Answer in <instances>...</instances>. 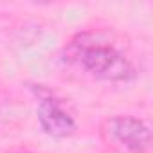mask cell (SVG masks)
I'll use <instances>...</instances> for the list:
<instances>
[{"mask_svg":"<svg viewBox=\"0 0 153 153\" xmlns=\"http://www.w3.org/2000/svg\"><path fill=\"white\" fill-rule=\"evenodd\" d=\"M70 51L72 58L96 78L108 81H126L133 76V67L128 58L112 45L79 36L78 42L72 43Z\"/></svg>","mask_w":153,"mask_h":153,"instance_id":"1","label":"cell"},{"mask_svg":"<svg viewBox=\"0 0 153 153\" xmlns=\"http://www.w3.org/2000/svg\"><path fill=\"white\" fill-rule=\"evenodd\" d=\"M103 139L123 153H144L151 146V130L131 115H115L103 123Z\"/></svg>","mask_w":153,"mask_h":153,"instance_id":"2","label":"cell"},{"mask_svg":"<svg viewBox=\"0 0 153 153\" xmlns=\"http://www.w3.org/2000/svg\"><path fill=\"white\" fill-rule=\"evenodd\" d=\"M38 121L45 133L52 137H67L74 133L76 121L74 117L56 101V99H43L38 106Z\"/></svg>","mask_w":153,"mask_h":153,"instance_id":"3","label":"cell"},{"mask_svg":"<svg viewBox=\"0 0 153 153\" xmlns=\"http://www.w3.org/2000/svg\"><path fill=\"white\" fill-rule=\"evenodd\" d=\"M15 153H29V151H15Z\"/></svg>","mask_w":153,"mask_h":153,"instance_id":"4","label":"cell"}]
</instances>
